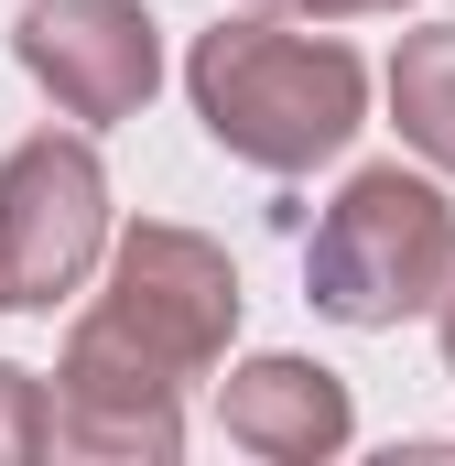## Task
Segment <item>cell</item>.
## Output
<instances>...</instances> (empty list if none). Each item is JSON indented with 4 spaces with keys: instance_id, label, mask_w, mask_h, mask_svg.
<instances>
[{
    "instance_id": "obj_6",
    "label": "cell",
    "mask_w": 455,
    "mask_h": 466,
    "mask_svg": "<svg viewBox=\"0 0 455 466\" xmlns=\"http://www.w3.org/2000/svg\"><path fill=\"white\" fill-rule=\"evenodd\" d=\"M185 445V390L109 358L98 337H66V369L44 390V456H109V466H163Z\"/></svg>"
},
{
    "instance_id": "obj_8",
    "label": "cell",
    "mask_w": 455,
    "mask_h": 466,
    "mask_svg": "<svg viewBox=\"0 0 455 466\" xmlns=\"http://www.w3.org/2000/svg\"><path fill=\"white\" fill-rule=\"evenodd\" d=\"M390 109H401V141H412L423 163L455 174V22H434V33L401 44V66H390Z\"/></svg>"
},
{
    "instance_id": "obj_11",
    "label": "cell",
    "mask_w": 455,
    "mask_h": 466,
    "mask_svg": "<svg viewBox=\"0 0 455 466\" xmlns=\"http://www.w3.org/2000/svg\"><path fill=\"white\" fill-rule=\"evenodd\" d=\"M434 315H445V369H455V282L434 293Z\"/></svg>"
},
{
    "instance_id": "obj_1",
    "label": "cell",
    "mask_w": 455,
    "mask_h": 466,
    "mask_svg": "<svg viewBox=\"0 0 455 466\" xmlns=\"http://www.w3.org/2000/svg\"><path fill=\"white\" fill-rule=\"evenodd\" d=\"M185 87H196V119L217 130V152L260 163V174H315V163H337L358 109H369L358 55H347V44H315V33H282L271 11L196 33Z\"/></svg>"
},
{
    "instance_id": "obj_9",
    "label": "cell",
    "mask_w": 455,
    "mask_h": 466,
    "mask_svg": "<svg viewBox=\"0 0 455 466\" xmlns=\"http://www.w3.org/2000/svg\"><path fill=\"white\" fill-rule=\"evenodd\" d=\"M11 456H44V380H22L0 358V466Z\"/></svg>"
},
{
    "instance_id": "obj_10",
    "label": "cell",
    "mask_w": 455,
    "mask_h": 466,
    "mask_svg": "<svg viewBox=\"0 0 455 466\" xmlns=\"http://www.w3.org/2000/svg\"><path fill=\"white\" fill-rule=\"evenodd\" d=\"M249 11H282V22H369V11H401V0H249Z\"/></svg>"
},
{
    "instance_id": "obj_2",
    "label": "cell",
    "mask_w": 455,
    "mask_h": 466,
    "mask_svg": "<svg viewBox=\"0 0 455 466\" xmlns=\"http://www.w3.org/2000/svg\"><path fill=\"white\" fill-rule=\"evenodd\" d=\"M445 282H455V207L423 174H401V163L347 174V196L315 218V249H304L315 315H337V326H401V315H434Z\"/></svg>"
},
{
    "instance_id": "obj_4",
    "label": "cell",
    "mask_w": 455,
    "mask_h": 466,
    "mask_svg": "<svg viewBox=\"0 0 455 466\" xmlns=\"http://www.w3.org/2000/svg\"><path fill=\"white\" fill-rule=\"evenodd\" d=\"M109 249V174L76 130H44L0 163V304L55 315Z\"/></svg>"
},
{
    "instance_id": "obj_3",
    "label": "cell",
    "mask_w": 455,
    "mask_h": 466,
    "mask_svg": "<svg viewBox=\"0 0 455 466\" xmlns=\"http://www.w3.org/2000/svg\"><path fill=\"white\" fill-rule=\"evenodd\" d=\"M76 337H98L109 358L152 369V380H207L238 337V271L217 238L196 228H130L109 260V293L76 315Z\"/></svg>"
},
{
    "instance_id": "obj_5",
    "label": "cell",
    "mask_w": 455,
    "mask_h": 466,
    "mask_svg": "<svg viewBox=\"0 0 455 466\" xmlns=\"http://www.w3.org/2000/svg\"><path fill=\"white\" fill-rule=\"evenodd\" d=\"M11 55L66 119H130L163 87V33L141 0H22Z\"/></svg>"
},
{
    "instance_id": "obj_7",
    "label": "cell",
    "mask_w": 455,
    "mask_h": 466,
    "mask_svg": "<svg viewBox=\"0 0 455 466\" xmlns=\"http://www.w3.org/2000/svg\"><path fill=\"white\" fill-rule=\"evenodd\" d=\"M217 412H228V445H249V456H271V466H315V456H337L347 434H358L347 380L315 369V358H249V369H228Z\"/></svg>"
}]
</instances>
